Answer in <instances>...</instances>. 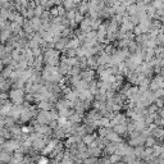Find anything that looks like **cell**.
<instances>
[{
  "instance_id": "obj_1",
  "label": "cell",
  "mask_w": 164,
  "mask_h": 164,
  "mask_svg": "<svg viewBox=\"0 0 164 164\" xmlns=\"http://www.w3.org/2000/svg\"><path fill=\"white\" fill-rule=\"evenodd\" d=\"M40 163H46V161H48V159H45V158H42V159H40Z\"/></svg>"
}]
</instances>
